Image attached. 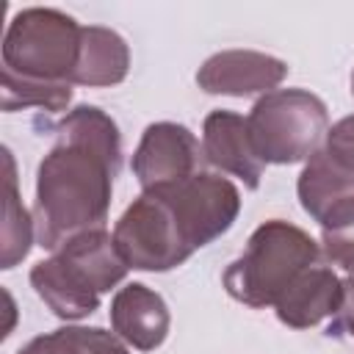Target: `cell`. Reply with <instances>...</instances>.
<instances>
[{"instance_id": "cell-1", "label": "cell", "mask_w": 354, "mask_h": 354, "mask_svg": "<svg viewBox=\"0 0 354 354\" xmlns=\"http://www.w3.org/2000/svg\"><path fill=\"white\" fill-rule=\"evenodd\" d=\"M122 166L116 122L97 105H77L55 127V144L36 171V241L61 249L66 241L102 230L113 177Z\"/></svg>"}, {"instance_id": "cell-2", "label": "cell", "mask_w": 354, "mask_h": 354, "mask_svg": "<svg viewBox=\"0 0 354 354\" xmlns=\"http://www.w3.org/2000/svg\"><path fill=\"white\" fill-rule=\"evenodd\" d=\"M127 263L113 235L102 230L66 241L53 257L30 268V288L64 321H80L100 307V296L127 277Z\"/></svg>"}, {"instance_id": "cell-3", "label": "cell", "mask_w": 354, "mask_h": 354, "mask_svg": "<svg viewBox=\"0 0 354 354\" xmlns=\"http://www.w3.org/2000/svg\"><path fill=\"white\" fill-rule=\"evenodd\" d=\"M321 263V246L301 227L271 218L260 224L238 260L224 271L227 293L254 310L274 307L301 271Z\"/></svg>"}, {"instance_id": "cell-4", "label": "cell", "mask_w": 354, "mask_h": 354, "mask_svg": "<svg viewBox=\"0 0 354 354\" xmlns=\"http://www.w3.org/2000/svg\"><path fill=\"white\" fill-rule=\"evenodd\" d=\"M83 28L58 8H22L3 36V75L22 83L72 86Z\"/></svg>"}, {"instance_id": "cell-5", "label": "cell", "mask_w": 354, "mask_h": 354, "mask_svg": "<svg viewBox=\"0 0 354 354\" xmlns=\"http://www.w3.org/2000/svg\"><path fill=\"white\" fill-rule=\"evenodd\" d=\"M246 127L263 163L290 166L324 147L329 113L324 100L307 88H277L252 105Z\"/></svg>"}, {"instance_id": "cell-6", "label": "cell", "mask_w": 354, "mask_h": 354, "mask_svg": "<svg viewBox=\"0 0 354 354\" xmlns=\"http://www.w3.org/2000/svg\"><path fill=\"white\" fill-rule=\"evenodd\" d=\"M113 241L124 263L136 271H171L196 249L163 191L149 188L119 216Z\"/></svg>"}, {"instance_id": "cell-7", "label": "cell", "mask_w": 354, "mask_h": 354, "mask_svg": "<svg viewBox=\"0 0 354 354\" xmlns=\"http://www.w3.org/2000/svg\"><path fill=\"white\" fill-rule=\"evenodd\" d=\"M158 191H163L171 202L194 249H202L218 235H224L241 213L238 188L227 177L210 171H196L188 180L160 185Z\"/></svg>"}, {"instance_id": "cell-8", "label": "cell", "mask_w": 354, "mask_h": 354, "mask_svg": "<svg viewBox=\"0 0 354 354\" xmlns=\"http://www.w3.org/2000/svg\"><path fill=\"white\" fill-rule=\"evenodd\" d=\"M202 147L196 136L177 122H155L144 130L136 152H133V174L141 188H160L180 180H188L199 171Z\"/></svg>"}, {"instance_id": "cell-9", "label": "cell", "mask_w": 354, "mask_h": 354, "mask_svg": "<svg viewBox=\"0 0 354 354\" xmlns=\"http://www.w3.org/2000/svg\"><path fill=\"white\" fill-rule=\"evenodd\" d=\"M299 202L321 230L354 218V166L329 155L324 147L310 155L296 183Z\"/></svg>"}, {"instance_id": "cell-10", "label": "cell", "mask_w": 354, "mask_h": 354, "mask_svg": "<svg viewBox=\"0 0 354 354\" xmlns=\"http://www.w3.org/2000/svg\"><path fill=\"white\" fill-rule=\"evenodd\" d=\"M288 64L260 50H221L213 53L196 72V83L205 94L252 97L277 91L285 80Z\"/></svg>"}, {"instance_id": "cell-11", "label": "cell", "mask_w": 354, "mask_h": 354, "mask_svg": "<svg viewBox=\"0 0 354 354\" xmlns=\"http://www.w3.org/2000/svg\"><path fill=\"white\" fill-rule=\"evenodd\" d=\"M202 155L210 166L238 177L246 188H257L266 163L260 160L246 119L232 111H210L202 122Z\"/></svg>"}, {"instance_id": "cell-12", "label": "cell", "mask_w": 354, "mask_h": 354, "mask_svg": "<svg viewBox=\"0 0 354 354\" xmlns=\"http://www.w3.org/2000/svg\"><path fill=\"white\" fill-rule=\"evenodd\" d=\"M111 326L113 335L127 346L152 351L166 340L171 315L160 293L141 282H130L119 288L111 301Z\"/></svg>"}, {"instance_id": "cell-13", "label": "cell", "mask_w": 354, "mask_h": 354, "mask_svg": "<svg viewBox=\"0 0 354 354\" xmlns=\"http://www.w3.org/2000/svg\"><path fill=\"white\" fill-rule=\"evenodd\" d=\"M343 299V279L324 266L315 263L296 277V282L277 299L274 313L290 329H310L324 318L335 315Z\"/></svg>"}, {"instance_id": "cell-14", "label": "cell", "mask_w": 354, "mask_h": 354, "mask_svg": "<svg viewBox=\"0 0 354 354\" xmlns=\"http://www.w3.org/2000/svg\"><path fill=\"white\" fill-rule=\"evenodd\" d=\"M130 50L127 41L102 25H86L80 33V53L72 72V86H116L127 77Z\"/></svg>"}, {"instance_id": "cell-15", "label": "cell", "mask_w": 354, "mask_h": 354, "mask_svg": "<svg viewBox=\"0 0 354 354\" xmlns=\"http://www.w3.org/2000/svg\"><path fill=\"white\" fill-rule=\"evenodd\" d=\"M17 354H130L124 340L100 326H61L33 337Z\"/></svg>"}, {"instance_id": "cell-16", "label": "cell", "mask_w": 354, "mask_h": 354, "mask_svg": "<svg viewBox=\"0 0 354 354\" xmlns=\"http://www.w3.org/2000/svg\"><path fill=\"white\" fill-rule=\"evenodd\" d=\"M6 160V216H3V268H14L19 260L28 257L33 235H36V221L25 210L19 191H17V169L14 158L8 149H3Z\"/></svg>"}, {"instance_id": "cell-17", "label": "cell", "mask_w": 354, "mask_h": 354, "mask_svg": "<svg viewBox=\"0 0 354 354\" xmlns=\"http://www.w3.org/2000/svg\"><path fill=\"white\" fill-rule=\"evenodd\" d=\"M72 100V86H41V83H22L3 75V111L19 108H44V111H64Z\"/></svg>"}, {"instance_id": "cell-18", "label": "cell", "mask_w": 354, "mask_h": 354, "mask_svg": "<svg viewBox=\"0 0 354 354\" xmlns=\"http://www.w3.org/2000/svg\"><path fill=\"white\" fill-rule=\"evenodd\" d=\"M321 252L332 266L354 274V218L321 230Z\"/></svg>"}, {"instance_id": "cell-19", "label": "cell", "mask_w": 354, "mask_h": 354, "mask_svg": "<svg viewBox=\"0 0 354 354\" xmlns=\"http://www.w3.org/2000/svg\"><path fill=\"white\" fill-rule=\"evenodd\" d=\"M324 149L335 158H340L343 163L354 166V113L351 116H343L340 122H335L326 133V141H324Z\"/></svg>"}, {"instance_id": "cell-20", "label": "cell", "mask_w": 354, "mask_h": 354, "mask_svg": "<svg viewBox=\"0 0 354 354\" xmlns=\"http://www.w3.org/2000/svg\"><path fill=\"white\" fill-rule=\"evenodd\" d=\"M329 337H354V274L343 279V299L337 313L332 315V324L326 326Z\"/></svg>"}, {"instance_id": "cell-21", "label": "cell", "mask_w": 354, "mask_h": 354, "mask_svg": "<svg viewBox=\"0 0 354 354\" xmlns=\"http://www.w3.org/2000/svg\"><path fill=\"white\" fill-rule=\"evenodd\" d=\"M351 94H354V72H351Z\"/></svg>"}]
</instances>
